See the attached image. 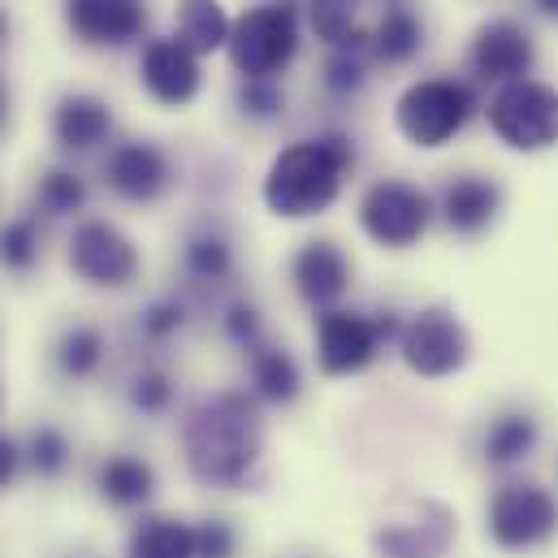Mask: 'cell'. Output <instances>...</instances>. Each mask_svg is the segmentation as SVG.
Listing matches in <instances>:
<instances>
[{"label": "cell", "mask_w": 558, "mask_h": 558, "mask_svg": "<svg viewBox=\"0 0 558 558\" xmlns=\"http://www.w3.org/2000/svg\"><path fill=\"white\" fill-rule=\"evenodd\" d=\"M182 463L204 489H243L265 463V408L247 390L204 395L182 416Z\"/></svg>", "instance_id": "cell-1"}, {"label": "cell", "mask_w": 558, "mask_h": 558, "mask_svg": "<svg viewBox=\"0 0 558 558\" xmlns=\"http://www.w3.org/2000/svg\"><path fill=\"white\" fill-rule=\"evenodd\" d=\"M355 173V140L347 131H320L286 143L265 169L260 199L278 221H312L329 213Z\"/></svg>", "instance_id": "cell-2"}, {"label": "cell", "mask_w": 558, "mask_h": 558, "mask_svg": "<svg viewBox=\"0 0 558 558\" xmlns=\"http://www.w3.org/2000/svg\"><path fill=\"white\" fill-rule=\"evenodd\" d=\"M481 529L498 555L529 558L550 550L558 542V489L524 472L494 481L481 507Z\"/></svg>", "instance_id": "cell-3"}, {"label": "cell", "mask_w": 558, "mask_h": 558, "mask_svg": "<svg viewBox=\"0 0 558 558\" xmlns=\"http://www.w3.org/2000/svg\"><path fill=\"white\" fill-rule=\"evenodd\" d=\"M399 333H403V316L395 307L316 312V368L325 377H360L381 360L386 347H399Z\"/></svg>", "instance_id": "cell-4"}, {"label": "cell", "mask_w": 558, "mask_h": 558, "mask_svg": "<svg viewBox=\"0 0 558 558\" xmlns=\"http://www.w3.org/2000/svg\"><path fill=\"white\" fill-rule=\"evenodd\" d=\"M476 109H481V100H476L472 83L446 78V74L416 78L395 100V131L420 151H437L468 131Z\"/></svg>", "instance_id": "cell-5"}, {"label": "cell", "mask_w": 558, "mask_h": 558, "mask_svg": "<svg viewBox=\"0 0 558 558\" xmlns=\"http://www.w3.org/2000/svg\"><path fill=\"white\" fill-rule=\"evenodd\" d=\"M299 9L290 0H265L234 17L230 65L239 78H281L299 57Z\"/></svg>", "instance_id": "cell-6"}, {"label": "cell", "mask_w": 558, "mask_h": 558, "mask_svg": "<svg viewBox=\"0 0 558 558\" xmlns=\"http://www.w3.org/2000/svg\"><path fill=\"white\" fill-rule=\"evenodd\" d=\"M459 537V524L446 502L428 494H399L377 515L368 546L377 558H446Z\"/></svg>", "instance_id": "cell-7"}, {"label": "cell", "mask_w": 558, "mask_h": 558, "mask_svg": "<svg viewBox=\"0 0 558 558\" xmlns=\"http://www.w3.org/2000/svg\"><path fill=\"white\" fill-rule=\"evenodd\" d=\"M355 221L368 243H377L386 252H412L433 230L437 204L424 186L408 182V178H377L364 186V195L355 204Z\"/></svg>", "instance_id": "cell-8"}, {"label": "cell", "mask_w": 558, "mask_h": 558, "mask_svg": "<svg viewBox=\"0 0 558 558\" xmlns=\"http://www.w3.org/2000/svg\"><path fill=\"white\" fill-rule=\"evenodd\" d=\"M395 351H399V360H403V368L412 377H420V381H446V377L468 368L472 333H468V325L459 320L454 307L428 303V307H420V312H412L403 320V333H399Z\"/></svg>", "instance_id": "cell-9"}, {"label": "cell", "mask_w": 558, "mask_h": 558, "mask_svg": "<svg viewBox=\"0 0 558 558\" xmlns=\"http://www.w3.org/2000/svg\"><path fill=\"white\" fill-rule=\"evenodd\" d=\"M485 118L502 147L524 151V156L550 151L558 147V87L537 83V78L507 83L489 96Z\"/></svg>", "instance_id": "cell-10"}, {"label": "cell", "mask_w": 558, "mask_h": 558, "mask_svg": "<svg viewBox=\"0 0 558 558\" xmlns=\"http://www.w3.org/2000/svg\"><path fill=\"white\" fill-rule=\"evenodd\" d=\"M65 260H70L74 278L96 286V290H126L143 269L135 239L118 221H105V217H87L74 226Z\"/></svg>", "instance_id": "cell-11"}, {"label": "cell", "mask_w": 558, "mask_h": 558, "mask_svg": "<svg viewBox=\"0 0 558 558\" xmlns=\"http://www.w3.org/2000/svg\"><path fill=\"white\" fill-rule=\"evenodd\" d=\"M105 186L122 199V204H160L173 191V156L160 147L156 140H122L109 147L105 165Z\"/></svg>", "instance_id": "cell-12"}, {"label": "cell", "mask_w": 558, "mask_h": 558, "mask_svg": "<svg viewBox=\"0 0 558 558\" xmlns=\"http://www.w3.org/2000/svg\"><path fill=\"white\" fill-rule=\"evenodd\" d=\"M546 446V424L533 408L524 403H511V408H498L494 416L481 424L476 433V463L489 472V476H520L537 450Z\"/></svg>", "instance_id": "cell-13"}, {"label": "cell", "mask_w": 558, "mask_h": 558, "mask_svg": "<svg viewBox=\"0 0 558 558\" xmlns=\"http://www.w3.org/2000/svg\"><path fill=\"white\" fill-rule=\"evenodd\" d=\"M468 65H472L476 83H494V87L524 83V78H533L537 44L515 17H494V22L476 26L472 48H468Z\"/></svg>", "instance_id": "cell-14"}, {"label": "cell", "mask_w": 558, "mask_h": 558, "mask_svg": "<svg viewBox=\"0 0 558 558\" xmlns=\"http://www.w3.org/2000/svg\"><path fill=\"white\" fill-rule=\"evenodd\" d=\"M433 204H437V221L450 234L476 239V234H485L498 221V213L507 204V191L489 173H454V178L441 182V191L433 195Z\"/></svg>", "instance_id": "cell-15"}, {"label": "cell", "mask_w": 558, "mask_h": 558, "mask_svg": "<svg viewBox=\"0 0 558 558\" xmlns=\"http://www.w3.org/2000/svg\"><path fill=\"white\" fill-rule=\"evenodd\" d=\"M140 87L165 109H186L204 87L199 57L191 48H182L173 35L147 39L140 57Z\"/></svg>", "instance_id": "cell-16"}, {"label": "cell", "mask_w": 558, "mask_h": 558, "mask_svg": "<svg viewBox=\"0 0 558 558\" xmlns=\"http://www.w3.org/2000/svg\"><path fill=\"white\" fill-rule=\"evenodd\" d=\"M70 35L87 48H126L147 26L143 0H61Z\"/></svg>", "instance_id": "cell-17"}, {"label": "cell", "mask_w": 558, "mask_h": 558, "mask_svg": "<svg viewBox=\"0 0 558 558\" xmlns=\"http://www.w3.org/2000/svg\"><path fill=\"white\" fill-rule=\"evenodd\" d=\"M290 286L312 312H329L351 290V260L333 239H307L290 256Z\"/></svg>", "instance_id": "cell-18"}, {"label": "cell", "mask_w": 558, "mask_h": 558, "mask_svg": "<svg viewBox=\"0 0 558 558\" xmlns=\"http://www.w3.org/2000/svg\"><path fill=\"white\" fill-rule=\"evenodd\" d=\"M92 489L109 511L143 515V511H151V502L160 494V472L151 459H143L135 450H113L96 463Z\"/></svg>", "instance_id": "cell-19"}, {"label": "cell", "mask_w": 558, "mask_h": 558, "mask_svg": "<svg viewBox=\"0 0 558 558\" xmlns=\"http://www.w3.org/2000/svg\"><path fill=\"white\" fill-rule=\"evenodd\" d=\"M118 118L113 105L96 92H61L52 105V140L65 156H87L100 151L105 143L113 140Z\"/></svg>", "instance_id": "cell-20"}, {"label": "cell", "mask_w": 558, "mask_h": 558, "mask_svg": "<svg viewBox=\"0 0 558 558\" xmlns=\"http://www.w3.org/2000/svg\"><path fill=\"white\" fill-rule=\"evenodd\" d=\"M247 395L260 408H294L303 399V368L286 342H256L247 355Z\"/></svg>", "instance_id": "cell-21"}, {"label": "cell", "mask_w": 558, "mask_h": 558, "mask_svg": "<svg viewBox=\"0 0 558 558\" xmlns=\"http://www.w3.org/2000/svg\"><path fill=\"white\" fill-rule=\"evenodd\" d=\"M239 274L234 239L221 226H195L182 239V278L199 290H221Z\"/></svg>", "instance_id": "cell-22"}, {"label": "cell", "mask_w": 558, "mask_h": 558, "mask_svg": "<svg viewBox=\"0 0 558 558\" xmlns=\"http://www.w3.org/2000/svg\"><path fill=\"white\" fill-rule=\"evenodd\" d=\"M122 558H195V529L182 515L143 511L126 529Z\"/></svg>", "instance_id": "cell-23"}, {"label": "cell", "mask_w": 558, "mask_h": 558, "mask_svg": "<svg viewBox=\"0 0 558 558\" xmlns=\"http://www.w3.org/2000/svg\"><path fill=\"white\" fill-rule=\"evenodd\" d=\"M105 360H109V338H105V329L92 325V320H70V325L57 333V342H52V364H57V373H61L65 381H74V386L100 377Z\"/></svg>", "instance_id": "cell-24"}, {"label": "cell", "mask_w": 558, "mask_h": 558, "mask_svg": "<svg viewBox=\"0 0 558 558\" xmlns=\"http://www.w3.org/2000/svg\"><path fill=\"white\" fill-rule=\"evenodd\" d=\"M234 17L226 13L221 0H178L173 9V39L191 48L195 57H213L230 44Z\"/></svg>", "instance_id": "cell-25"}, {"label": "cell", "mask_w": 558, "mask_h": 558, "mask_svg": "<svg viewBox=\"0 0 558 558\" xmlns=\"http://www.w3.org/2000/svg\"><path fill=\"white\" fill-rule=\"evenodd\" d=\"M420 48H424V22L416 17V9H408L403 0H390L377 26L368 31V57L395 70V65L416 61Z\"/></svg>", "instance_id": "cell-26"}, {"label": "cell", "mask_w": 558, "mask_h": 558, "mask_svg": "<svg viewBox=\"0 0 558 558\" xmlns=\"http://www.w3.org/2000/svg\"><path fill=\"white\" fill-rule=\"evenodd\" d=\"M307 22L329 52H368V31L360 26V0H312Z\"/></svg>", "instance_id": "cell-27"}, {"label": "cell", "mask_w": 558, "mask_h": 558, "mask_svg": "<svg viewBox=\"0 0 558 558\" xmlns=\"http://www.w3.org/2000/svg\"><path fill=\"white\" fill-rule=\"evenodd\" d=\"M87 204H92V186H87V178H83L78 169L52 165V169L39 173V182H35V208H39L44 217H52V221L83 217Z\"/></svg>", "instance_id": "cell-28"}, {"label": "cell", "mask_w": 558, "mask_h": 558, "mask_svg": "<svg viewBox=\"0 0 558 558\" xmlns=\"http://www.w3.org/2000/svg\"><path fill=\"white\" fill-rule=\"evenodd\" d=\"M44 260V230L35 213H17L0 226V269L13 278L35 274Z\"/></svg>", "instance_id": "cell-29"}, {"label": "cell", "mask_w": 558, "mask_h": 558, "mask_svg": "<svg viewBox=\"0 0 558 558\" xmlns=\"http://www.w3.org/2000/svg\"><path fill=\"white\" fill-rule=\"evenodd\" d=\"M22 454H26V472L39 476V481H61L74 463V441L61 424H35L22 441Z\"/></svg>", "instance_id": "cell-30"}, {"label": "cell", "mask_w": 558, "mask_h": 558, "mask_svg": "<svg viewBox=\"0 0 558 558\" xmlns=\"http://www.w3.org/2000/svg\"><path fill=\"white\" fill-rule=\"evenodd\" d=\"M173 399H178V381L165 364H143L131 373L126 381V408L140 420H160L173 412Z\"/></svg>", "instance_id": "cell-31"}, {"label": "cell", "mask_w": 558, "mask_h": 558, "mask_svg": "<svg viewBox=\"0 0 558 558\" xmlns=\"http://www.w3.org/2000/svg\"><path fill=\"white\" fill-rule=\"evenodd\" d=\"M191 325V303L182 294H156L140 312V338L147 347H169Z\"/></svg>", "instance_id": "cell-32"}, {"label": "cell", "mask_w": 558, "mask_h": 558, "mask_svg": "<svg viewBox=\"0 0 558 558\" xmlns=\"http://www.w3.org/2000/svg\"><path fill=\"white\" fill-rule=\"evenodd\" d=\"M234 109L256 126H274L286 118V87L278 78H239Z\"/></svg>", "instance_id": "cell-33"}, {"label": "cell", "mask_w": 558, "mask_h": 558, "mask_svg": "<svg viewBox=\"0 0 558 558\" xmlns=\"http://www.w3.org/2000/svg\"><path fill=\"white\" fill-rule=\"evenodd\" d=\"M320 87L333 100H355L368 87V52H329L320 65Z\"/></svg>", "instance_id": "cell-34"}, {"label": "cell", "mask_w": 558, "mask_h": 558, "mask_svg": "<svg viewBox=\"0 0 558 558\" xmlns=\"http://www.w3.org/2000/svg\"><path fill=\"white\" fill-rule=\"evenodd\" d=\"M221 338L230 342V347H239L243 355L256 347V342H265V316H260V307L252 303V299H230L226 307H221Z\"/></svg>", "instance_id": "cell-35"}, {"label": "cell", "mask_w": 558, "mask_h": 558, "mask_svg": "<svg viewBox=\"0 0 558 558\" xmlns=\"http://www.w3.org/2000/svg\"><path fill=\"white\" fill-rule=\"evenodd\" d=\"M191 529H195V558H239L243 550V533L226 515H199L191 520Z\"/></svg>", "instance_id": "cell-36"}, {"label": "cell", "mask_w": 558, "mask_h": 558, "mask_svg": "<svg viewBox=\"0 0 558 558\" xmlns=\"http://www.w3.org/2000/svg\"><path fill=\"white\" fill-rule=\"evenodd\" d=\"M26 472V454H22V441L0 433V494L13 489V481Z\"/></svg>", "instance_id": "cell-37"}, {"label": "cell", "mask_w": 558, "mask_h": 558, "mask_svg": "<svg viewBox=\"0 0 558 558\" xmlns=\"http://www.w3.org/2000/svg\"><path fill=\"white\" fill-rule=\"evenodd\" d=\"M533 9H537L542 17H550V22H558V0H533Z\"/></svg>", "instance_id": "cell-38"}, {"label": "cell", "mask_w": 558, "mask_h": 558, "mask_svg": "<svg viewBox=\"0 0 558 558\" xmlns=\"http://www.w3.org/2000/svg\"><path fill=\"white\" fill-rule=\"evenodd\" d=\"M9 31H13V22H9V9H4V4H0V44H4V39H9Z\"/></svg>", "instance_id": "cell-39"}, {"label": "cell", "mask_w": 558, "mask_h": 558, "mask_svg": "<svg viewBox=\"0 0 558 558\" xmlns=\"http://www.w3.org/2000/svg\"><path fill=\"white\" fill-rule=\"evenodd\" d=\"M4 118H9V96H4V87H0V131H4Z\"/></svg>", "instance_id": "cell-40"}, {"label": "cell", "mask_w": 558, "mask_h": 558, "mask_svg": "<svg viewBox=\"0 0 558 558\" xmlns=\"http://www.w3.org/2000/svg\"><path fill=\"white\" fill-rule=\"evenodd\" d=\"M0 416H4V381H0Z\"/></svg>", "instance_id": "cell-41"}, {"label": "cell", "mask_w": 558, "mask_h": 558, "mask_svg": "<svg viewBox=\"0 0 558 558\" xmlns=\"http://www.w3.org/2000/svg\"><path fill=\"white\" fill-rule=\"evenodd\" d=\"M70 558H92V555H70Z\"/></svg>", "instance_id": "cell-42"}, {"label": "cell", "mask_w": 558, "mask_h": 558, "mask_svg": "<svg viewBox=\"0 0 558 558\" xmlns=\"http://www.w3.org/2000/svg\"><path fill=\"white\" fill-rule=\"evenodd\" d=\"M303 558H312V555H303Z\"/></svg>", "instance_id": "cell-43"}]
</instances>
